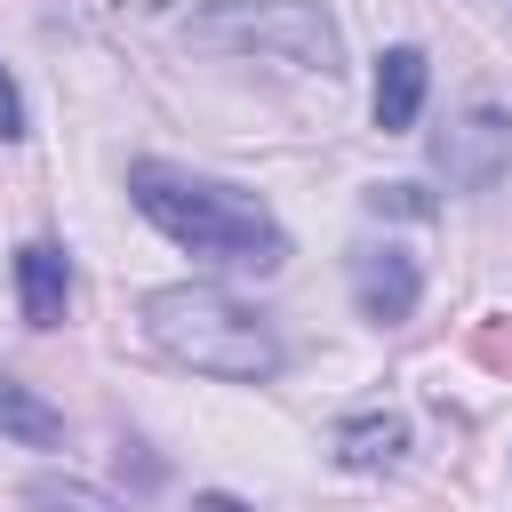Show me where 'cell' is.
I'll return each mask as SVG.
<instances>
[{
	"label": "cell",
	"instance_id": "6da1fadb",
	"mask_svg": "<svg viewBox=\"0 0 512 512\" xmlns=\"http://www.w3.org/2000/svg\"><path fill=\"white\" fill-rule=\"evenodd\" d=\"M128 200H136L184 256H200V264L272 272V264L288 256L280 216H272L256 192L224 184V176H192V168H176V160H136V168H128Z\"/></svg>",
	"mask_w": 512,
	"mask_h": 512
},
{
	"label": "cell",
	"instance_id": "7a4b0ae2",
	"mask_svg": "<svg viewBox=\"0 0 512 512\" xmlns=\"http://www.w3.org/2000/svg\"><path fill=\"white\" fill-rule=\"evenodd\" d=\"M144 336L176 360V368H200V376H224V384H264L280 376V336L256 304H240L232 288L216 280H176V288H152L144 296Z\"/></svg>",
	"mask_w": 512,
	"mask_h": 512
},
{
	"label": "cell",
	"instance_id": "3957f363",
	"mask_svg": "<svg viewBox=\"0 0 512 512\" xmlns=\"http://www.w3.org/2000/svg\"><path fill=\"white\" fill-rule=\"evenodd\" d=\"M184 40L192 48H232V56H288L304 72L344 64L336 16L320 0H208V8H192Z\"/></svg>",
	"mask_w": 512,
	"mask_h": 512
},
{
	"label": "cell",
	"instance_id": "277c9868",
	"mask_svg": "<svg viewBox=\"0 0 512 512\" xmlns=\"http://www.w3.org/2000/svg\"><path fill=\"white\" fill-rule=\"evenodd\" d=\"M432 168H440L456 192H488V184L512 168V120H504L496 104L456 112V120L432 136Z\"/></svg>",
	"mask_w": 512,
	"mask_h": 512
},
{
	"label": "cell",
	"instance_id": "5b68a950",
	"mask_svg": "<svg viewBox=\"0 0 512 512\" xmlns=\"http://www.w3.org/2000/svg\"><path fill=\"white\" fill-rule=\"evenodd\" d=\"M416 296H424V272H416V256L408 248H352V304H360V320H376V328H400L408 312H416Z\"/></svg>",
	"mask_w": 512,
	"mask_h": 512
},
{
	"label": "cell",
	"instance_id": "8992f818",
	"mask_svg": "<svg viewBox=\"0 0 512 512\" xmlns=\"http://www.w3.org/2000/svg\"><path fill=\"white\" fill-rule=\"evenodd\" d=\"M16 304H24V328H56L64 320L72 272H64V248L56 240H24L16 248Z\"/></svg>",
	"mask_w": 512,
	"mask_h": 512
},
{
	"label": "cell",
	"instance_id": "52a82bcc",
	"mask_svg": "<svg viewBox=\"0 0 512 512\" xmlns=\"http://www.w3.org/2000/svg\"><path fill=\"white\" fill-rule=\"evenodd\" d=\"M424 80H432V72H424V48H384V56H376V96H368V104H376V128H384V136L416 128Z\"/></svg>",
	"mask_w": 512,
	"mask_h": 512
},
{
	"label": "cell",
	"instance_id": "ba28073f",
	"mask_svg": "<svg viewBox=\"0 0 512 512\" xmlns=\"http://www.w3.org/2000/svg\"><path fill=\"white\" fill-rule=\"evenodd\" d=\"M328 448H336L344 472H392L400 448H408V424H400V416H352V424H336Z\"/></svg>",
	"mask_w": 512,
	"mask_h": 512
},
{
	"label": "cell",
	"instance_id": "9c48e42d",
	"mask_svg": "<svg viewBox=\"0 0 512 512\" xmlns=\"http://www.w3.org/2000/svg\"><path fill=\"white\" fill-rule=\"evenodd\" d=\"M0 440H24V448H56L64 440V416L8 368H0Z\"/></svg>",
	"mask_w": 512,
	"mask_h": 512
},
{
	"label": "cell",
	"instance_id": "30bf717a",
	"mask_svg": "<svg viewBox=\"0 0 512 512\" xmlns=\"http://www.w3.org/2000/svg\"><path fill=\"white\" fill-rule=\"evenodd\" d=\"M24 504H32V512H128L120 496H104V488H88V480H64V472H40V480L24 488Z\"/></svg>",
	"mask_w": 512,
	"mask_h": 512
},
{
	"label": "cell",
	"instance_id": "8fae6325",
	"mask_svg": "<svg viewBox=\"0 0 512 512\" xmlns=\"http://www.w3.org/2000/svg\"><path fill=\"white\" fill-rule=\"evenodd\" d=\"M368 208H376V216H432V200H424L416 184H376Z\"/></svg>",
	"mask_w": 512,
	"mask_h": 512
},
{
	"label": "cell",
	"instance_id": "7c38bea8",
	"mask_svg": "<svg viewBox=\"0 0 512 512\" xmlns=\"http://www.w3.org/2000/svg\"><path fill=\"white\" fill-rule=\"evenodd\" d=\"M16 136H24V96H16V80L0 64V144H16Z\"/></svg>",
	"mask_w": 512,
	"mask_h": 512
},
{
	"label": "cell",
	"instance_id": "4fadbf2b",
	"mask_svg": "<svg viewBox=\"0 0 512 512\" xmlns=\"http://www.w3.org/2000/svg\"><path fill=\"white\" fill-rule=\"evenodd\" d=\"M192 512H248V504H240V496H224V488H200V496H192Z\"/></svg>",
	"mask_w": 512,
	"mask_h": 512
}]
</instances>
